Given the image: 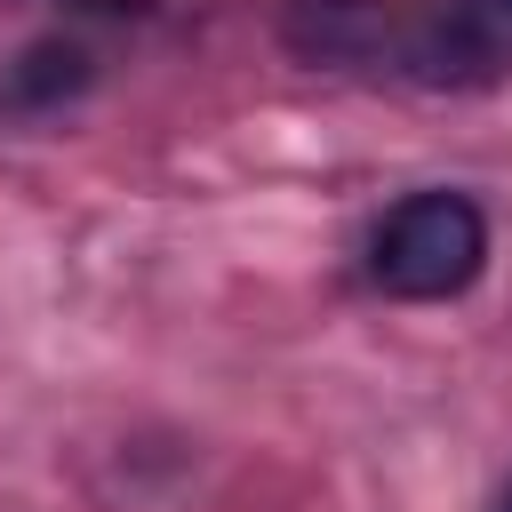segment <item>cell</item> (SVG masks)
<instances>
[{
	"label": "cell",
	"mask_w": 512,
	"mask_h": 512,
	"mask_svg": "<svg viewBox=\"0 0 512 512\" xmlns=\"http://www.w3.org/2000/svg\"><path fill=\"white\" fill-rule=\"evenodd\" d=\"M376 280L408 304H440L464 296L488 264V216L464 192H408L384 224H376Z\"/></svg>",
	"instance_id": "obj_1"
},
{
	"label": "cell",
	"mask_w": 512,
	"mask_h": 512,
	"mask_svg": "<svg viewBox=\"0 0 512 512\" xmlns=\"http://www.w3.org/2000/svg\"><path fill=\"white\" fill-rule=\"evenodd\" d=\"M392 64L416 72L424 88H480L504 72V40L480 0H416V8H400Z\"/></svg>",
	"instance_id": "obj_2"
},
{
	"label": "cell",
	"mask_w": 512,
	"mask_h": 512,
	"mask_svg": "<svg viewBox=\"0 0 512 512\" xmlns=\"http://www.w3.org/2000/svg\"><path fill=\"white\" fill-rule=\"evenodd\" d=\"M280 40L304 64H376L400 40V8L392 0H288Z\"/></svg>",
	"instance_id": "obj_3"
},
{
	"label": "cell",
	"mask_w": 512,
	"mask_h": 512,
	"mask_svg": "<svg viewBox=\"0 0 512 512\" xmlns=\"http://www.w3.org/2000/svg\"><path fill=\"white\" fill-rule=\"evenodd\" d=\"M80 88H88V48L80 40H32L8 64V104H24V112H56Z\"/></svg>",
	"instance_id": "obj_4"
},
{
	"label": "cell",
	"mask_w": 512,
	"mask_h": 512,
	"mask_svg": "<svg viewBox=\"0 0 512 512\" xmlns=\"http://www.w3.org/2000/svg\"><path fill=\"white\" fill-rule=\"evenodd\" d=\"M480 8H488V16H496V24H512V0H480Z\"/></svg>",
	"instance_id": "obj_5"
},
{
	"label": "cell",
	"mask_w": 512,
	"mask_h": 512,
	"mask_svg": "<svg viewBox=\"0 0 512 512\" xmlns=\"http://www.w3.org/2000/svg\"><path fill=\"white\" fill-rule=\"evenodd\" d=\"M496 512H512V488H504V496H496Z\"/></svg>",
	"instance_id": "obj_6"
}]
</instances>
